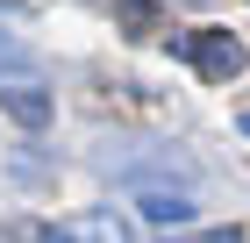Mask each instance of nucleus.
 I'll list each match as a JSON object with an SVG mask.
<instances>
[{"instance_id": "f257e3e1", "label": "nucleus", "mask_w": 250, "mask_h": 243, "mask_svg": "<svg viewBox=\"0 0 250 243\" xmlns=\"http://www.w3.org/2000/svg\"><path fill=\"white\" fill-rule=\"evenodd\" d=\"M179 50H186L193 65H200V79H208V86H229V79H236V72L250 65V50H243V43L229 36V29H208V36H186Z\"/></svg>"}, {"instance_id": "f03ea898", "label": "nucleus", "mask_w": 250, "mask_h": 243, "mask_svg": "<svg viewBox=\"0 0 250 243\" xmlns=\"http://www.w3.org/2000/svg\"><path fill=\"white\" fill-rule=\"evenodd\" d=\"M43 243H136L129 222H122L115 207H93V215H72V222H50Z\"/></svg>"}, {"instance_id": "7ed1b4c3", "label": "nucleus", "mask_w": 250, "mask_h": 243, "mask_svg": "<svg viewBox=\"0 0 250 243\" xmlns=\"http://www.w3.org/2000/svg\"><path fill=\"white\" fill-rule=\"evenodd\" d=\"M0 108L15 114L21 129H43V122H50V93H43L36 79H7V86H0Z\"/></svg>"}, {"instance_id": "20e7f679", "label": "nucleus", "mask_w": 250, "mask_h": 243, "mask_svg": "<svg viewBox=\"0 0 250 243\" xmlns=\"http://www.w3.org/2000/svg\"><path fill=\"white\" fill-rule=\"evenodd\" d=\"M143 222H193V193H172V186H143Z\"/></svg>"}, {"instance_id": "39448f33", "label": "nucleus", "mask_w": 250, "mask_h": 243, "mask_svg": "<svg viewBox=\"0 0 250 243\" xmlns=\"http://www.w3.org/2000/svg\"><path fill=\"white\" fill-rule=\"evenodd\" d=\"M122 22H129V36H150V0H122Z\"/></svg>"}, {"instance_id": "423d86ee", "label": "nucleus", "mask_w": 250, "mask_h": 243, "mask_svg": "<svg viewBox=\"0 0 250 243\" xmlns=\"http://www.w3.org/2000/svg\"><path fill=\"white\" fill-rule=\"evenodd\" d=\"M236 129H243V136H250V114H243V122H236Z\"/></svg>"}]
</instances>
